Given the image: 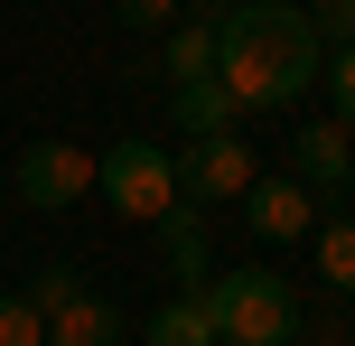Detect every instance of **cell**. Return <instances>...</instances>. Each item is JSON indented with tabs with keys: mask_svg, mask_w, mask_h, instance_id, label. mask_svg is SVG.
I'll use <instances>...</instances> for the list:
<instances>
[{
	"mask_svg": "<svg viewBox=\"0 0 355 346\" xmlns=\"http://www.w3.org/2000/svg\"><path fill=\"white\" fill-rule=\"evenodd\" d=\"M215 37H225L215 85L234 94V112H290V103L327 75L318 28H309V10H290V0H243V10H215Z\"/></svg>",
	"mask_w": 355,
	"mask_h": 346,
	"instance_id": "cell-1",
	"label": "cell"
},
{
	"mask_svg": "<svg viewBox=\"0 0 355 346\" xmlns=\"http://www.w3.org/2000/svg\"><path fill=\"white\" fill-rule=\"evenodd\" d=\"M196 309H206L215 346H290L300 337V291H290L281 272H262V262L215 272L206 291H196Z\"/></svg>",
	"mask_w": 355,
	"mask_h": 346,
	"instance_id": "cell-2",
	"label": "cell"
},
{
	"mask_svg": "<svg viewBox=\"0 0 355 346\" xmlns=\"http://www.w3.org/2000/svg\"><path fill=\"white\" fill-rule=\"evenodd\" d=\"M103 197L122 206L131 225L178 216V159H168V150H150V141H112V150H103Z\"/></svg>",
	"mask_w": 355,
	"mask_h": 346,
	"instance_id": "cell-3",
	"label": "cell"
},
{
	"mask_svg": "<svg viewBox=\"0 0 355 346\" xmlns=\"http://www.w3.org/2000/svg\"><path fill=\"white\" fill-rule=\"evenodd\" d=\"M252 187H262V168H252L243 131H225V141H187V150H178V206H243Z\"/></svg>",
	"mask_w": 355,
	"mask_h": 346,
	"instance_id": "cell-4",
	"label": "cell"
},
{
	"mask_svg": "<svg viewBox=\"0 0 355 346\" xmlns=\"http://www.w3.org/2000/svg\"><path fill=\"white\" fill-rule=\"evenodd\" d=\"M37 318H47V346H122V309L94 300L75 272H37Z\"/></svg>",
	"mask_w": 355,
	"mask_h": 346,
	"instance_id": "cell-5",
	"label": "cell"
},
{
	"mask_svg": "<svg viewBox=\"0 0 355 346\" xmlns=\"http://www.w3.org/2000/svg\"><path fill=\"white\" fill-rule=\"evenodd\" d=\"M85 187H103V159H85L75 141H37V150H19V197H28V206L66 216Z\"/></svg>",
	"mask_w": 355,
	"mask_h": 346,
	"instance_id": "cell-6",
	"label": "cell"
},
{
	"mask_svg": "<svg viewBox=\"0 0 355 346\" xmlns=\"http://www.w3.org/2000/svg\"><path fill=\"white\" fill-rule=\"evenodd\" d=\"M243 225H252L262 243H300V234H318V197H309L300 178H262V187L243 197Z\"/></svg>",
	"mask_w": 355,
	"mask_h": 346,
	"instance_id": "cell-7",
	"label": "cell"
},
{
	"mask_svg": "<svg viewBox=\"0 0 355 346\" xmlns=\"http://www.w3.org/2000/svg\"><path fill=\"white\" fill-rule=\"evenodd\" d=\"M215 10H225V0H215ZM215 10H196V19H178V28H168V56H159V75H168L178 94H187V85H215V66H225Z\"/></svg>",
	"mask_w": 355,
	"mask_h": 346,
	"instance_id": "cell-8",
	"label": "cell"
},
{
	"mask_svg": "<svg viewBox=\"0 0 355 346\" xmlns=\"http://www.w3.org/2000/svg\"><path fill=\"white\" fill-rule=\"evenodd\" d=\"M346 168H355V131H337V122H300V168H290V178L318 197V187H346Z\"/></svg>",
	"mask_w": 355,
	"mask_h": 346,
	"instance_id": "cell-9",
	"label": "cell"
},
{
	"mask_svg": "<svg viewBox=\"0 0 355 346\" xmlns=\"http://www.w3.org/2000/svg\"><path fill=\"white\" fill-rule=\"evenodd\" d=\"M159 253H168V281H178V291H206V225H196V206H178V216H159Z\"/></svg>",
	"mask_w": 355,
	"mask_h": 346,
	"instance_id": "cell-10",
	"label": "cell"
},
{
	"mask_svg": "<svg viewBox=\"0 0 355 346\" xmlns=\"http://www.w3.org/2000/svg\"><path fill=\"white\" fill-rule=\"evenodd\" d=\"M234 122H243V112H234L225 85H187V94H178V131H187V141H225Z\"/></svg>",
	"mask_w": 355,
	"mask_h": 346,
	"instance_id": "cell-11",
	"label": "cell"
},
{
	"mask_svg": "<svg viewBox=\"0 0 355 346\" xmlns=\"http://www.w3.org/2000/svg\"><path fill=\"white\" fill-rule=\"evenodd\" d=\"M150 346H215V328L196 300H168V309H150Z\"/></svg>",
	"mask_w": 355,
	"mask_h": 346,
	"instance_id": "cell-12",
	"label": "cell"
},
{
	"mask_svg": "<svg viewBox=\"0 0 355 346\" xmlns=\"http://www.w3.org/2000/svg\"><path fill=\"white\" fill-rule=\"evenodd\" d=\"M318 272H327V291L355 300V225H318Z\"/></svg>",
	"mask_w": 355,
	"mask_h": 346,
	"instance_id": "cell-13",
	"label": "cell"
},
{
	"mask_svg": "<svg viewBox=\"0 0 355 346\" xmlns=\"http://www.w3.org/2000/svg\"><path fill=\"white\" fill-rule=\"evenodd\" d=\"M0 346H47V318H37V300H0Z\"/></svg>",
	"mask_w": 355,
	"mask_h": 346,
	"instance_id": "cell-14",
	"label": "cell"
},
{
	"mask_svg": "<svg viewBox=\"0 0 355 346\" xmlns=\"http://www.w3.org/2000/svg\"><path fill=\"white\" fill-rule=\"evenodd\" d=\"M318 85H327V103H337V131H355V47H346V56H327Z\"/></svg>",
	"mask_w": 355,
	"mask_h": 346,
	"instance_id": "cell-15",
	"label": "cell"
},
{
	"mask_svg": "<svg viewBox=\"0 0 355 346\" xmlns=\"http://www.w3.org/2000/svg\"><path fill=\"white\" fill-rule=\"evenodd\" d=\"M309 28H318V47H355V0H327V10H309Z\"/></svg>",
	"mask_w": 355,
	"mask_h": 346,
	"instance_id": "cell-16",
	"label": "cell"
},
{
	"mask_svg": "<svg viewBox=\"0 0 355 346\" xmlns=\"http://www.w3.org/2000/svg\"><path fill=\"white\" fill-rule=\"evenodd\" d=\"M131 28H178V0H122Z\"/></svg>",
	"mask_w": 355,
	"mask_h": 346,
	"instance_id": "cell-17",
	"label": "cell"
},
{
	"mask_svg": "<svg viewBox=\"0 0 355 346\" xmlns=\"http://www.w3.org/2000/svg\"><path fill=\"white\" fill-rule=\"evenodd\" d=\"M346 187H355V168H346Z\"/></svg>",
	"mask_w": 355,
	"mask_h": 346,
	"instance_id": "cell-18",
	"label": "cell"
}]
</instances>
